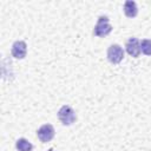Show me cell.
<instances>
[{
	"label": "cell",
	"mask_w": 151,
	"mask_h": 151,
	"mask_svg": "<svg viewBox=\"0 0 151 151\" xmlns=\"http://www.w3.org/2000/svg\"><path fill=\"white\" fill-rule=\"evenodd\" d=\"M48 151H54V150H53V149H50V150H48Z\"/></svg>",
	"instance_id": "30bf717a"
},
{
	"label": "cell",
	"mask_w": 151,
	"mask_h": 151,
	"mask_svg": "<svg viewBox=\"0 0 151 151\" xmlns=\"http://www.w3.org/2000/svg\"><path fill=\"white\" fill-rule=\"evenodd\" d=\"M124 13L127 18H134L138 14V7L137 4L132 0H127L124 4Z\"/></svg>",
	"instance_id": "52a82bcc"
},
{
	"label": "cell",
	"mask_w": 151,
	"mask_h": 151,
	"mask_svg": "<svg viewBox=\"0 0 151 151\" xmlns=\"http://www.w3.org/2000/svg\"><path fill=\"white\" fill-rule=\"evenodd\" d=\"M140 51L145 55H151V39H144L140 41Z\"/></svg>",
	"instance_id": "9c48e42d"
},
{
	"label": "cell",
	"mask_w": 151,
	"mask_h": 151,
	"mask_svg": "<svg viewBox=\"0 0 151 151\" xmlns=\"http://www.w3.org/2000/svg\"><path fill=\"white\" fill-rule=\"evenodd\" d=\"M15 147L18 151H32L33 150L32 143H29L26 138H19L15 143Z\"/></svg>",
	"instance_id": "ba28073f"
},
{
	"label": "cell",
	"mask_w": 151,
	"mask_h": 151,
	"mask_svg": "<svg viewBox=\"0 0 151 151\" xmlns=\"http://www.w3.org/2000/svg\"><path fill=\"white\" fill-rule=\"evenodd\" d=\"M124 58V50L118 44H113L107 48V59L112 64H119Z\"/></svg>",
	"instance_id": "3957f363"
},
{
	"label": "cell",
	"mask_w": 151,
	"mask_h": 151,
	"mask_svg": "<svg viewBox=\"0 0 151 151\" xmlns=\"http://www.w3.org/2000/svg\"><path fill=\"white\" fill-rule=\"evenodd\" d=\"M125 48H126V52L133 58H138L140 52H142L140 51V42L137 38H130L125 44Z\"/></svg>",
	"instance_id": "8992f818"
},
{
	"label": "cell",
	"mask_w": 151,
	"mask_h": 151,
	"mask_svg": "<svg viewBox=\"0 0 151 151\" xmlns=\"http://www.w3.org/2000/svg\"><path fill=\"white\" fill-rule=\"evenodd\" d=\"M11 53L15 59H24L27 53V45L22 40H17L13 42Z\"/></svg>",
	"instance_id": "5b68a950"
},
{
	"label": "cell",
	"mask_w": 151,
	"mask_h": 151,
	"mask_svg": "<svg viewBox=\"0 0 151 151\" xmlns=\"http://www.w3.org/2000/svg\"><path fill=\"white\" fill-rule=\"evenodd\" d=\"M54 134H55V131H54L53 125H51V124H44L37 131V136L40 139V142H42V143H47V142L52 140Z\"/></svg>",
	"instance_id": "277c9868"
},
{
	"label": "cell",
	"mask_w": 151,
	"mask_h": 151,
	"mask_svg": "<svg viewBox=\"0 0 151 151\" xmlns=\"http://www.w3.org/2000/svg\"><path fill=\"white\" fill-rule=\"evenodd\" d=\"M58 118H59V120L61 122L63 125L68 126V125H72V124L76 122L77 114H76L74 110H73L71 106H68V105H63V106L59 109V111H58Z\"/></svg>",
	"instance_id": "7a4b0ae2"
},
{
	"label": "cell",
	"mask_w": 151,
	"mask_h": 151,
	"mask_svg": "<svg viewBox=\"0 0 151 151\" xmlns=\"http://www.w3.org/2000/svg\"><path fill=\"white\" fill-rule=\"evenodd\" d=\"M112 31V26L110 24L109 17L106 15H100L98 18V21L93 28V34L96 37H105L107 34H110Z\"/></svg>",
	"instance_id": "6da1fadb"
}]
</instances>
